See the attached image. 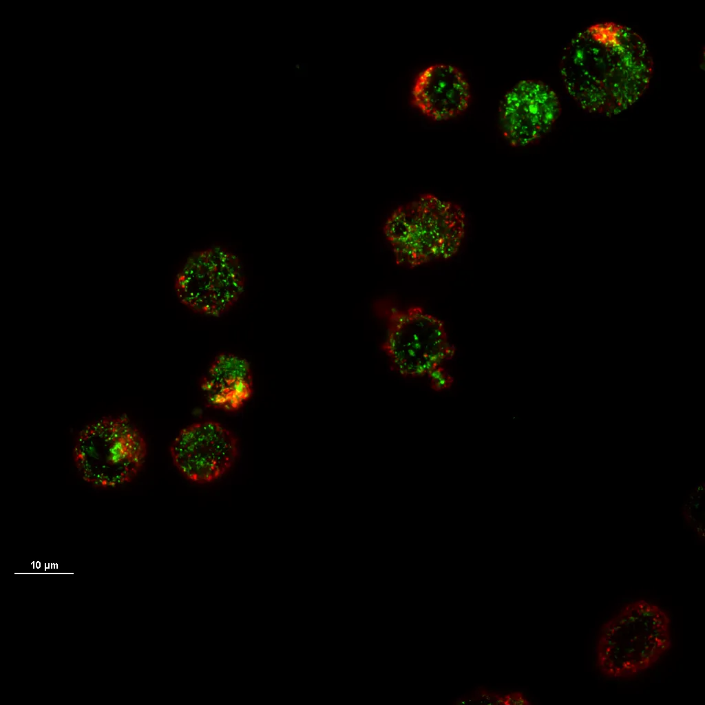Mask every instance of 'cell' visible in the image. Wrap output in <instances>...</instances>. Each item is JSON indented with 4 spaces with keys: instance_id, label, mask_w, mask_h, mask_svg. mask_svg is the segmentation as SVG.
<instances>
[{
    "instance_id": "6da1fadb",
    "label": "cell",
    "mask_w": 705,
    "mask_h": 705,
    "mask_svg": "<svg viewBox=\"0 0 705 705\" xmlns=\"http://www.w3.org/2000/svg\"><path fill=\"white\" fill-rule=\"evenodd\" d=\"M560 68L566 90L582 109L611 116L644 94L653 61L637 32L604 22L590 25L568 43Z\"/></svg>"
},
{
    "instance_id": "7a4b0ae2",
    "label": "cell",
    "mask_w": 705,
    "mask_h": 705,
    "mask_svg": "<svg viewBox=\"0 0 705 705\" xmlns=\"http://www.w3.org/2000/svg\"><path fill=\"white\" fill-rule=\"evenodd\" d=\"M465 227V215L459 205L423 194L396 209L383 229L397 263L412 268L452 257Z\"/></svg>"
},
{
    "instance_id": "3957f363",
    "label": "cell",
    "mask_w": 705,
    "mask_h": 705,
    "mask_svg": "<svg viewBox=\"0 0 705 705\" xmlns=\"http://www.w3.org/2000/svg\"><path fill=\"white\" fill-rule=\"evenodd\" d=\"M146 442L127 417H105L83 429L73 449L83 481L100 489L131 482L142 470Z\"/></svg>"
},
{
    "instance_id": "277c9868",
    "label": "cell",
    "mask_w": 705,
    "mask_h": 705,
    "mask_svg": "<svg viewBox=\"0 0 705 705\" xmlns=\"http://www.w3.org/2000/svg\"><path fill=\"white\" fill-rule=\"evenodd\" d=\"M669 619L644 601L627 606L605 625L598 643V663L613 677L651 666L670 646Z\"/></svg>"
},
{
    "instance_id": "5b68a950",
    "label": "cell",
    "mask_w": 705,
    "mask_h": 705,
    "mask_svg": "<svg viewBox=\"0 0 705 705\" xmlns=\"http://www.w3.org/2000/svg\"><path fill=\"white\" fill-rule=\"evenodd\" d=\"M169 451L173 463L183 476L206 484L224 476L238 455V437L214 421L194 423L182 429Z\"/></svg>"
},
{
    "instance_id": "8992f818",
    "label": "cell",
    "mask_w": 705,
    "mask_h": 705,
    "mask_svg": "<svg viewBox=\"0 0 705 705\" xmlns=\"http://www.w3.org/2000/svg\"><path fill=\"white\" fill-rule=\"evenodd\" d=\"M561 114L556 93L543 82L523 80L504 96L500 107L503 136L512 147L538 144Z\"/></svg>"
},
{
    "instance_id": "52a82bcc",
    "label": "cell",
    "mask_w": 705,
    "mask_h": 705,
    "mask_svg": "<svg viewBox=\"0 0 705 705\" xmlns=\"http://www.w3.org/2000/svg\"><path fill=\"white\" fill-rule=\"evenodd\" d=\"M472 100L469 82L456 66L436 63L423 69L415 77L411 103L425 117L436 122L463 115Z\"/></svg>"
},
{
    "instance_id": "ba28073f",
    "label": "cell",
    "mask_w": 705,
    "mask_h": 705,
    "mask_svg": "<svg viewBox=\"0 0 705 705\" xmlns=\"http://www.w3.org/2000/svg\"><path fill=\"white\" fill-rule=\"evenodd\" d=\"M179 300L196 313L220 317L227 313L244 290V280L234 269L187 268L178 275Z\"/></svg>"
},
{
    "instance_id": "9c48e42d",
    "label": "cell",
    "mask_w": 705,
    "mask_h": 705,
    "mask_svg": "<svg viewBox=\"0 0 705 705\" xmlns=\"http://www.w3.org/2000/svg\"><path fill=\"white\" fill-rule=\"evenodd\" d=\"M207 406L227 412L240 410L253 393L249 361L231 352L216 355L202 377Z\"/></svg>"
},
{
    "instance_id": "30bf717a",
    "label": "cell",
    "mask_w": 705,
    "mask_h": 705,
    "mask_svg": "<svg viewBox=\"0 0 705 705\" xmlns=\"http://www.w3.org/2000/svg\"><path fill=\"white\" fill-rule=\"evenodd\" d=\"M692 505H694V506H695V507H696V508L697 509V508H698V506H699V505L700 504H699V503H696V504H692Z\"/></svg>"
},
{
    "instance_id": "8fae6325",
    "label": "cell",
    "mask_w": 705,
    "mask_h": 705,
    "mask_svg": "<svg viewBox=\"0 0 705 705\" xmlns=\"http://www.w3.org/2000/svg\"><path fill=\"white\" fill-rule=\"evenodd\" d=\"M689 497H690V498H691V499H692V500H693V499H694V497H693V496H691V495H690V496H689Z\"/></svg>"
},
{
    "instance_id": "7c38bea8",
    "label": "cell",
    "mask_w": 705,
    "mask_h": 705,
    "mask_svg": "<svg viewBox=\"0 0 705 705\" xmlns=\"http://www.w3.org/2000/svg\"><path fill=\"white\" fill-rule=\"evenodd\" d=\"M697 498H701V496H697Z\"/></svg>"
}]
</instances>
